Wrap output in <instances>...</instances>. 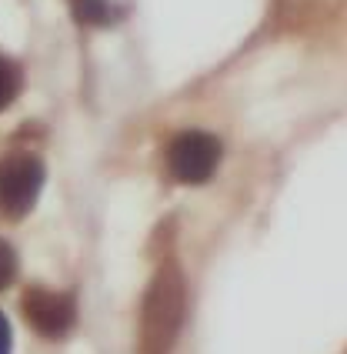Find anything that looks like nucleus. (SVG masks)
<instances>
[{
    "instance_id": "obj_1",
    "label": "nucleus",
    "mask_w": 347,
    "mask_h": 354,
    "mask_svg": "<svg viewBox=\"0 0 347 354\" xmlns=\"http://www.w3.org/2000/svg\"><path fill=\"white\" fill-rule=\"evenodd\" d=\"M187 317V281L180 264H160L140 304V354H167Z\"/></svg>"
},
{
    "instance_id": "obj_2",
    "label": "nucleus",
    "mask_w": 347,
    "mask_h": 354,
    "mask_svg": "<svg viewBox=\"0 0 347 354\" xmlns=\"http://www.w3.org/2000/svg\"><path fill=\"white\" fill-rule=\"evenodd\" d=\"M44 160L30 151H14L0 158V217L24 221L34 211L44 191Z\"/></svg>"
},
{
    "instance_id": "obj_3",
    "label": "nucleus",
    "mask_w": 347,
    "mask_h": 354,
    "mask_svg": "<svg viewBox=\"0 0 347 354\" xmlns=\"http://www.w3.org/2000/svg\"><path fill=\"white\" fill-rule=\"evenodd\" d=\"M221 158H224V144L211 131H180L167 144V167L184 184L211 180Z\"/></svg>"
},
{
    "instance_id": "obj_4",
    "label": "nucleus",
    "mask_w": 347,
    "mask_h": 354,
    "mask_svg": "<svg viewBox=\"0 0 347 354\" xmlns=\"http://www.w3.org/2000/svg\"><path fill=\"white\" fill-rule=\"evenodd\" d=\"M20 311L40 337H50V341L67 337L77 321L74 297L67 291H50V288H27L20 297Z\"/></svg>"
},
{
    "instance_id": "obj_5",
    "label": "nucleus",
    "mask_w": 347,
    "mask_h": 354,
    "mask_svg": "<svg viewBox=\"0 0 347 354\" xmlns=\"http://www.w3.org/2000/svg\"><path fill=\"white\" fill-rule=\"evenodd\" d=\"M24 91V71L17 60L3 57L0 54V111H7Z\"/></svg>"
},
{
    "instance_id": "obj_6",
    "label": "nucleus",
    "mask_w": 347,
    "mask_h": 354,
    "mask_svg": "<svg viewBox=\"0 0 347 354\" xmlns=\"http://www.w3.org/2000/svg\"><path fill=\"white\" fill-rule=\"evenodd\" d=\"M74 10H77V17L84 24H107L114 17L107 0H74Z\"/></svg>"
},
{
    "instance_id": "obj_7",
    "label": "nucleus",
    "mask_w": 347,
    "mask_h": 354,
    "mask_svg": "<svg viewBox=\"0 0 347 354\" xmlns=\"http://www.w3.org/2000/svg\"><path fill=\"white\" fill-rule=\"evenodd\" d=\"M14 277H17V251L0 237V291H3V288H10V284H14Z\"/></svg>"
},
{
    "instance_id": "obj_8",
    "label": "nucleus",
    "mask_w": 347,
    "mask_h": 354,
    "mask_svg": "<svg viewBox=\"0 0 347 354\" xmlns=\"http://www.w3.org/2000/svg\"><path fill=\"white\" fill-rule=\"evenodd\" d=\"M0 354H10V321L0 311Z\"/></svg>"
}]
</instances>
